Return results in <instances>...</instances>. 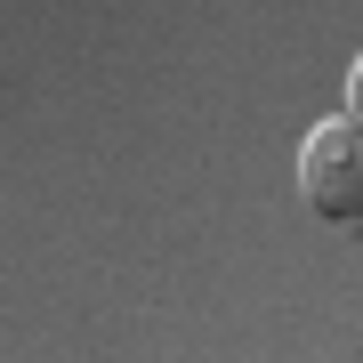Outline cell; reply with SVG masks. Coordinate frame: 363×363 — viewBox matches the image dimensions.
Segmentation results:
<instances>
[{
    "mask_svg": "<svg viewBox=\"0 0 363 363\" xmlns=\"http://www.w3.org/2000/svg\"><path fill=\"white\" fill-rule=\"evenodd\" d=\"M347 113L363 121V57H355V73H347Z\"/></svg>",
    "mask_w": 363,
    "mask_h": 363,
    "instance_id": "2",
    "label": "cell"
},
{
    "mask_svg": "<svg viewBox=\"0 0 363 363\" xmlns=\"http://www.w3.org/2000/svg\"><path fill=\"white\" fill-rule=\"evenodd\" d=\"M298 186H307V202L323 218L363 234V121L355 113H331V121L307 130V145H298Z\"/></svg>",
    "mask_w": 363,
    "mask_h": 363,
    "instance_id": "1",
    "label": "cell"
}]
</instances>
